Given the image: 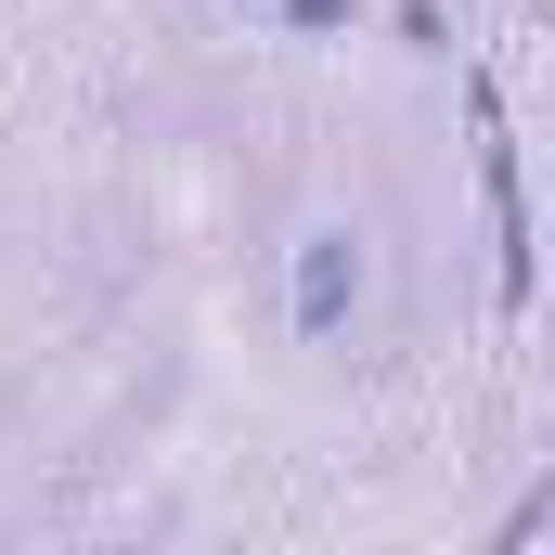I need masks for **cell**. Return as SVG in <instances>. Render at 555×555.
Segmentation results:
<instances>
[{
    "label": "cell",
    "mask_w": 555,
    "mask_h": 555,
    "mask_svg": "<svg viewBox=\"0 0 555 555\" xmlns=\"http://www.w3.org/2000/svg\"><path fill=\"white\" fill-rule=\"evenodd\" d=\"M349 310H362V246L349 233H310L297 246V336H336Z\"/></svg>",
    "instance_id": "obj_1"
}]
</instances>
